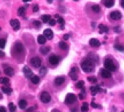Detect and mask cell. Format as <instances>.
<instances>
[{
    "instance_id": "bcb514c9",
    "label": "cell",
    "mask_w": 124,
    "mask_h": 112,
    "mask_svg": "<svg viewBox=\"0 0 124 112\" xmlns=\"http://www.w3.org/2000/svg\"><path fill=\"white\" fill-rule=\"evenodd\" d=\"M78 97H79V98H80V100H83V98H84V95L81 93V94H79L78 95Z\"/></svg>"
},
{
    "instance_id": "484cf974",
    "label": "cell",
    "mask_w": 124,
    "mask_h": 112,
    "mask_svg": "<svg viewBox=\"0 0 124 112\" xmlns=\"http://www.w3.org/2000/svg\"><path fill=\"white\" fill-rule=\"evenodd\" d=\"M40 77L38 76H34L31 79V81L33 84H37L40 82Z\"/></svg>"
},
{
    "instance_id": "3957f363",
    "label": "cell",
    "mask_w": 124,
    "mask_h": 112,
    "mask_svg": "<svg viewBox=\"0 0 124 112\" xmlns=\"http://www.w3.org/2000/svg\"><path fill=\"white\" fill-rule=\"evenodd\" d=\"M75 100H76V95L72 93H69L66 95L64 102L66 104L69 105V104H72L74 102H75Z\"/></svg>"
},
{
    "instance_id": "7dc6e473",
    "label": "cell",
    "mask_w": 124,
    "mask_h": 112,
    "mask_svg": "<svg viewBox=\"0 0 124 112\" xmlns=\"http://www.w3.org/2000/svg\"><path fill=\"white\" fill-rule=\"evenodd\" d=\"M120 5L122 7L124 8V0H120Z\"/></svg>"
},
{
    "instance_id": "5b68a950",
    "label": "cell",
    "mask_w": 124,
    "mask_h": 112,
    "mask_svg": "<svg viewBox=\"0 0 124 112\" xmlns=\"http://www.w3.org/2000/svg\"><path fill=\"white\" fill-rule=\"evenodd\" d=\"M41 63H42L41 59L38 57H34L30 60V63L35 68H39L41 65Z\"/></svg>"
},
{
    "instance_id": "4dcf8cb0",
    "label": "cell",
    "mask_w": 124,
    "mask_h": 112,
    "mask_svg": "<svg viewBox=\"0 0 124 112\" xmlns=\"http://www.w3.org/2000/svg\"><path fill=\"white\" fill-rule=\"evenodd\" d=\"M10 82L8 78L6 77H1L0 78V84H7Z\"/></svg>"
},
{
    "instance_id": "7402d4cb",
    "label": "cell",
    "mask_w": 124,
    "mask_h": 112,
    "mask_svg": "<svg viewBox=\"0 0 124 112\" xmlns=\"http://www.w3.org/2000/svg\"><path fill=\"white\" fill-rule=\"evenodd\" d=\"M37 42L40 44H45L46 43V37L45 36L40 35L37 37Z\"/></svg>"
},
{
    "instance_id": "db71d44e",
    "label": "cell",
    "mask_w": 124,
    "mask_h": 112,
    "mask_svg": "<svg viewBox=\"0 0 124 112\" xmlns=\"http://www.w3.org/2000/svg\"><path fill=\"white\" fill-rule=\"evenodd\" d=\"M1 29H2V28H1V27H0V31H1Z\"/></svg>"
},
{
    "instance_id": "ba28073f",
    "label": "cell",
    "mask_w": 124,
    "mask_h": 112,
    "mask_svg": "<svg viewBox=\"0 0 124 112\" xmlns=\"http://www.w3.org/2000/svg\"><path fill=\"white\" fill-rule=\"evenodd\" d=\"M10 25L12 26V27L13 28L14 31H18L20 28V22L18 19H14V20H11L10 22Z\"/></svg>"
},
{
    "instance_id": "f907efd6",
    "label": "cell",
    "mask_w": 124,
    "mask_h": 112,
    "mask_svg": "<svg viewBox=\"0 0 124 112\" xmlns=\"http://www.w3.org/2000/svg\"><path fill=\"white\" fill-rule=\"evenodd\" d=\"M55 18H58V19H59V18H60V16H59V15H57V14H56V15H55Z\"/></svg>"
},
{
    "instance_id": "681fc988",
    "label": "cell",
    "mask_w": 124,
    "mask_h": 112,
    "mask_svg": "<svg viewBox=\"0 0 124 112\" xmlns=\"http://www.w3.org/2000/svg\"><path fill=\"white\" fill-rule=\"evenodd\" d=\"M24 2H31V0H23Z\"/></svg>"
},
{
    "instance_id": "cb8c5ba5",
    "label": "cell",
    "mask_w": 124,
    "mask_h": 112,
    "mask_svg": "<svg viewBox=\"0 0 124 112\" xmlns=\"http://www.w3.org/2000/svg\"><path fill=\"white\" fill-rule=\"evenodd\" d=\"M2 90L5 94L7 95H10L11 93L13 92V89L12 88H10V87H2Z\"/></svg>"
},
{
    "instance_id": "83f0119b",
    "label": "cell",
    "mask_w": 124,
    "mask_h": 112,
    "mask_svg": "<svg viewBox=\"0 0 124 112\" xmlns=\"http://www.w3.org/2000/svg\"><path fill=\"white\" fill-rule=\"evenodd\" d=\"M91 10L93 11V12L96 13H99L100 12V10H101V8L99 5H93L91 7Z\"/></svg>"
},
{
    "instance_id": "e0dca14e",
    "label": "cell",
    "mask_w": 124,
    "mask_h": 112,
    "mask_svg": "<svg viewBox=\"0 0 124 112\" xmlns=\"http://www.w3.org/2000/svg\"><path fill=\"white\" fill-rule=\"evenodd\" d=\"M99 33H108L109 31V28L107 26H104L103 24H100L99 26Z\"/></svg>"
},
{
    "instance_id": "e575fe53",
    "label": "cell",
    "mask_w": 124,
    "mask_h": 112,
    "mask_svg": "<svg viewBox=\"0 0 124 112\" xmlns=\"http://www.w3.org/2000/svg\"><path fill=\"white\" fill-rule=\"evenodd\" d=\"M57 22H58V23H59L61 26V29H64V24H65V21H64V18H59L58 19Z\"/></svg>"
},
{
    "instance_id": "d6986e66",
    "label": "cell",
    "mask_w": 124,
    "mask_h": 112,
    "mask_svg": "<svg viewBox=\"0 0 124 112\" xmlns=\"http://www.w3.org/2000/svg\"><path fill=\"white\" fill-rule=\"evenodd\" d=\"M40 53L42 54L43 55H46L50 52V47H45V46H43V47H40Z\"/></svg>"
},
{
    "instance_id": "7c38bea8",
    "label": "cell",
    "mask_w": 124,
    "mask_h": 112,
    "mask_svg": "<svg viewBox=\"0 0 124 112\" xmlns=\"http://www.w3.org/2000/svg\"><path fill=\"white\" fill-rule=\"evenodd\" d=\"M43 34H44L45 37H46V39H48L49 40H50L53 38V32L52 31L51 29L48 28L46 30H45L44 32H43Z\"/></svg>"
},
{
    "instance_id": "816d5d0a",
    "label": "cell",
    "mask_w": 124,
    "mask_h": 112,
    "mask_svg": "<svg viewBox=\"0 0 124 112\" xmlns=\"http://www.w3.org/2000/svg\"><path fill=\"white\" fill-rule=\"evenodd\" d=\"M95 26H96V23L93 22V23H92V26H93V27H95Z\"/></svg>"
},
{
    "instance_id": "9c48e42d",
    "label": "cell",
    "mask_w": 124,
    "mask_h": 112,
    "mask_svg": "<svg viewBox=\"0 0 124 112\" xmlns=\"http://www.w3.org/2000/svg\"><path fill=\"white\" fill-rule=\"evenodd\" d=\"M110 17L114 20H119L122 18V14L118 11H114V12L110 13Z\"/></svg>"
},
{
    "instance_id": "d4e9b609",
    "label": "cell",
    "mask_w": 124,
    "mask_h": 112,
    "mask_svg": "<svg viewBox=\"0 0 124 112\" xmlns=\"http://www.w3.org/2000/svg\"><path fill=\"white\" fill-rule=\"evenodd\" d=\"M18 106H19L20 108L24 109L26 107V106H27V103H26V101L25 100H20L19 103H18Z\"/></svg>"
},
{
    "instance_id": "52a82bcc",
    "label": "cell",
    "mask_w": 124,
    "mask_h": 112,
    "mask_svg": "<svg viewBox=\"0 0 124 112\" xmlns=\"http://www.w3.org/2000/svg\"><path fill=\"white\" fill-rule=\"evenodd\" d=\"M77 67H72V68L71 69V71L69 73V76L71 77V79L74 81L77 80V78H78V76L77 74Z\"/></svg>"
},
{
    "instance_id": "6f0895ef",
    "label": "cell",
    "mask_w": 124,
    "mask_h": 112,
    "mask_svg": "<svg viewBox=\"0 0 124 112\" xmlns=\"http://www.w3.org/2000/svg\"><path fill=\"white\" fill-rule=\"evenodd\" d=\"M55 112H59V111H55Z\"/></svg>"
},
{
    "instance_id": "f5cc1de1",
    "label": "cell",
    "mask_w": 124,
    "mask_h": 112,
    "mask_svg": "<svg viewBox=\"0 0 124 112\" xmlns=\"http://www.w3.org/2000/svg\"><path fill=\"white\" fill-rule=\"evenodd\" d=\"M52 1H53V0H48L49 3H51V2H52Z\"/></svg>"
},
{
    "instance_id": "11a10c76",
    "label": "cell",
    "mask_w": 124,
    "mask_h": 112,
    "mask_svg": "<svg viewBox=\"0 0 124 112\" xmlns=\"http://www.w3.org/2000/svg\"><path fill=\"white\" fill-rule=\"evenodd\" d=\"M74 1H78V0H74Z\"/></svg>"
},
{
    "instance_id": "ac0fdd59",
    "label": "cell",
    "mask_w": 124,
    "mask_h": 112,
    "mask_svg": "<svg viewBox=\"0 0 124 112\" xmlns=\"http://www.w3.org/2000/svg\"><path fill=\"white\" fill-rule=\"evenodd\" d=\"M104 5L107 8H110L112 7H113L115 5V1L114 0H104Z\"/></svg>"
},
{
    "instance_id": "ee69618b",
    "label": "cell",
    "mask_w": 124,
    "mask_h": 112,
    "mask_svg": "<svg viewBox=\"0 0 124 112\" xmlns=\"http://www.w3.org/2000/svg\"><path fill=\"white\" fill-rule=\"evenodd\" d=\"M0 112H6V109L3 106H0Z\"/></svg>"
},
{
    "instance_id": "c3c4849f",
    "label": "cell",
    "mask_w": 124,
    "mask_h": 112,
    "mask_svg": "<svg viewBox=\"0 0 124 112\" xmlns=\"http://www.w3.org/2000/svg\"><path fill=\"white\" fill-rule=\"evenodd\" d=\"M5 52H2V51H1L0 50V57H3V56H5Z\"/></svg>"
},
{
    "instance_id": "f35d334b",
    "label": "cell",
    "mask_w": 124,
    "mask_h": 112,
    "mask_svg": "<svg viewBox=\"0 0 124 112\" xmlns=\"http://www.w3.org/2000/svg\"><path fill=\"white\" fill-rule=\"evenodd\" d=\"M55 23H56V21H55L54 19H51V20L49 21V25H50V26H54L55 25Z\"/></svg>"
},
{
    "instance_id": "603a6c76",
    "label": "cell",
    "mask_w": 124,
    "mask_h": 112,
    "mask_svg": "<svg viewBox=\"0 0 124 112\" xmlns=\"http://www.w3.org/2000/svg\"><path fill=\"white\" fill-rule=\"evenodd\" d=\"M59 47H60L62 50H66L67 49H68V47H69L68 44L66 43L65 42H59Z\"/></svg>"
},
{
    "instance_id": "9a60e30c",
    "label": "cell",
    "mask_w": 124,
    "mask_h": 112,
    "mask_svg": "<svg viewBox=\"0 0 124 112\" xmlns=\"http://www.w3.org/2000/svg\"><path fill=\"white\" fill-rule=\"evenodd\" d=\"M15 51L18 52V53H20L22 52H24V46H23V44H22L21 43H16L15 44Z\"/></svg>"
},
{
    "instance_id": "4fadbf2b",
    "label": "cell",
    "mask_w": 124,
    "mask_h": 112,
    "mask_svg": "<svg viewBox=\"0 0 124 112\" xmlns=\"http://www.w3.org/2000/svg\"><path fill=\"white\" fill-rule=\"evenodd\" d=\"M90 89H91V95H92L93 96H94V95H96V93L102 91V89H101V88L99 87V85H96V86H95V87H90Z\"/></svg>"
},
{
    "instance_id": "7bdbcfd3",
    "label": "cell",
    "mask_w": 124,
    "mask_h": 112,
    "mask_svg": "<svg viewBox=\"0 0 124 112\" xmlns=\"http://www.w3.org/2000/svg\"><path fill=\"white\" fill-rule=\"evenodd\" d=\"M91 106H92V108H99V106L96 104V103H95L94 102H91Z\"/></svg>"
},
{
    "instance_id": "60d3db41",
    "label": "cell",
    "mask_w": 124,
    "mask_h": 112,
    "mask_svg": "<svg viewBox=\"0 0 124 112\" xmlns=\"http://www.w3.org/2000/svg\"><path fill=\"white\" fill-rule=\"evenodd\" d=\"M38 11H39V6L37 5H35L33 7V12L37 13V12H38Z\"/></svg>"
},
{
    "instance_id": "f546056e",
    "label": "cell",
    "mask_w": 124,
    "mask_h": 112,
    "mask_svg": "<svg viewBox=\"0 0 124 112\" xmlns=\"http://www.w3.org/2000/svg\"><path fill=\"white\" fill-rule=\"evenodd\" d=\"M88 111V103L85 102L83 103V106L81 107V111L82 112H87Z\"/></svg>"
},
{
    "instance_id": "ffe728a7",
    "label": "cell",
    "mask_w": 124,
    "mask_h": 112,
    "mask_svg": "<svg viewBox=\"0 0 124 112\" xmlns=\"http://www.w3.org/2000/svg\"><path fill=\"white\" fill-rule=\"evenodd\" d=\"M5 74L7 76H12L14 74V70L13 68H11V67H7V68L5 69Z\"/></svg>"
},
{
    "instance_id": "836d02e7",
    "label": "cell",
    "mask_w": 124,
    "mask_h": 112,
    "mask_svg": "<svg viewBox=\"0 0 124 112\" xmlns=\"http://www.w3.org/2000/svg\"><path fill=\"white\" fill-rule=\"evenodd\" d=\"M84 84H85V82L83 81H79L76 84V87L78 89H82V88H83Z\"/></svg>"
},
{
    "instance_id": "4316f807",
    "label": "cell",
    "mask_w": 124,
    "mask_h": 112,
    "mask_svg": "<svg viewBox=\"0 0 124 112\" xmlns=\"http://www.w3.org/2000/svg\"><path fill=\"white\" fill-rule=\"evenodd\" d=\"M25 8L24 7H19L18 10V15L19 16H24L25 14Z\"/></svg>"
},
{
    "instance_id": "2e32d148",
    "label": "cell",
    "mask_w": 124,
    "mask_h": 112,
    "mask_svg": "<svg viewBox=\"0 0 124 112\" xmlns=\"http://www.w3.org/2000/svg\"><path fill=\"white\" fill-rule=\"evenodd\" d=\"M65 81V78L63 77V76H59V77H57L56 79H55L54 82H55V84L56 86H60Z\"/></svg>"
},
{
    "instance_id": "30bf717a",
    "label": "cell",
    "mask_w": 124,
    "mask_h": 112,
    "mask_svg": "<svg viewBox=\"0 0 124 112\" xmlns=\"http://www.w3.org/2000/svg\"><path fill=\"white\" fill-rule=\"evenodd\" d=\"M100 74H101V76L102 78H104V79H108V78H110L112 76L111 72L104 69H101L100 70Z\"/></svg>"
},
{
    "instance_id": "d590c367",
    "label": "cell",
    "mask_w": 124,
    "mask_h": 112,
    "mask_svg": "<svg viewBox=\"0 0 124 112\" xmlns=\"http://www.w3.org/2000/svg\"><path fill=\"white\" fill-rule=\"evenodd\" d=\"M6 40L5 39H0V48L4 49L5 47Z\"/></svg>"
},
{
    "instance_id": "8fae6325",
    "label": "cell",
    "mask_w": 124,
    "mask_h": 112,
    "mask_svg": "<svg viewBox=\"0 0 124 112\" xmlns=\"http://www.w3.org/2000/svg\"><path fill=\"white\" fill-rule=\"evenodd\" d=\"M59 62V57L55 55H52L49 57V63L52 65H56Z\"/></svg>"
},
{
    "instance_id": "74e56055",
    "label": "cell",
    "mask_w": 124,
    "mask_h": 112,
    "mask_svg": "<svg viewBox=\"0 0 124 112\" xmlns=\"http://www.w3.org/2000/svg\"><path fill=\"white\" fill-rule=\"evenodd\" d=\"M33 24H34V26H35L39 28V27L41 26V22L39 21V20H35L33 22Z\"/></svg>"
},
{
    "instance_id": "1f68e13d",
    "label": "cell",
    "mask_w": 124,
    "mask_h": 112,
    "mask_svg": "<svg viewBox=\"0 0 124 112\" xmlns=\"http://www.w3.org/2000/svg\"><path fill=\"white\" fill-rule=\"evenodd\" d=\"M114 48L118 51H120V52H123L124 51V46L122 45V44H115L114 46Z\"/></svg>"
},
{
    "instance_id": "f1b7e54d",
    "label": "cell",
    "mask_w": 124,
    "mask_h": 112,
    "mask_svg": "<svg viewBox=\"0 0 124 112\" xmlns=\"http://www.w3.org/2000/svg\"><path fill=\"white\" fill-rule=\"evenodd\" d=\"M8 107H9V109H10V112H15V110H16V106L13 104V102H10L9 103Z\"/></svg>"
},
{
    "instance_id": "5bb4252c",
    "label": "cell",
    "mask_w": 124,
    "mask_h": 112,
    "mask_svg": "<svg viewBox=\"0 0 124 112\" xmlns=\"http://www.w3.org/2000/svg\"><path fill=\"white\" fill-rule=\"evenodd\" d=\"M89 44L91 45V47H98L100 46V42L97 39H94V38H92L90 39L89 41Z\"/></svg>"
},
{
    "instance_id": "ab89813d",
    "label": "cell",
    "mask_w": 124,
    "mask_h": 112,
    "mask_svg": "<svg viewBox=\"0 0 124 112\" xmlns=\"http://www.w3.org/2000/svg\"><path fill=\"white\" fill-rule=\"evenodd\" d=\"M113 31H114L115 33H120V32L121 31V28H120V26H115V27H114Z\"/></svg>"
},
{
    "instance_id": "9f6ffc18",
    "label": "cell",
    "mask_w": 124,
    "mask_h": 112,
    "mask_svg": "<svg viewBox=\"0 0 124 112\" xmlns=\"http://www.w3.org/2000/svg\"><path fill=\"white\" fill-rule=\"evenodd\" d=\"M121 112H124V111H121Z\"/></svg>"
},
{
    "instance_id": "7a4b0ae2",
    "label": "cell",
    "mask_w": 124,
    "mask_h": 112,
    "mask_svg": "<svg viewBox=\"0 0 124 112\" xmlns=\"http://www.w3.org/2000/svg\"><path fill=\"white\" fill-rule=\"evenodd\" d=\"M104 68L109 71H115L116 70V65L113 63V61L110 58H106L104 62Z\"/></svg>"
},
{
    "instance_id": "d6a6232c",
    "label": "cell",
    "mask_w": 124,
    "mask_h": 112,
    "mask_svg": "<svg viewBox=\"0 0 124 112\" xmlns=\"http://www.w3.org/2000/svg\"><path fill=\"white\" fill-rule=\"evenodd\" d=\"M47 71H48L47 69L45 66H43V67H42V68L40 69V74L41 76H45L47 74Z\"/></svg>"
},
{
    "instance_id": "44dd1931",
    "label": "cell",
    "mask_w": 124,
    "mask_h": 112,
    "mask_svg": "<svg viewBox=\"0 0 124 112\" xmlns=\"http://www.w3.org/2000/svg\"><path fill=\"white\" fill-rule=\"evenodd\" d=\"M51 16L50 15H43L41 16V18H42V20L44 23H49V21L51 20L50 19Z\"/></svg>"
},
{
    "instance_id": "6da1fadb",
    "label": "cell",
    "mask_w": 124,
    "mask_h": 112,
    "mask_svg": "<svg viewBox=\"0 0 124 112\" xmlns=\"http://www.w3.org/2000/svg\"><path fill=\"white\" fill-rule=\"evenodd\" d=\"M94 63L90 59L84 60L81 63V68L83 71L85 73L91 72L94 69Z\"/></svg>"
},
{
    "instance_id": "8d00e7d4",
    "label": "cell",
    "mask_w": 124,
    "mask_h": 112,
    "mask_svg": "<svg viewBox=\"0 0 124 112\" xmlns=\"http://www.w3.org/2000/svg\"><path fill=\"white\" fill-rule=\"evenodd\" d=\"M87 79H88L89 82H93V83L97 82V79H96V77H94V76H90V77H88V78H87Z\"/></svg>"
},
{
    "instance_id": "8992f818",
    "label": "cell",
    "mask_w": 124,
    "mask_h": 112,
    "mask_svg": "<svg viewBox=\"0 0 124 112\" xmlns=\"http://www.w3.org/2000/svg\"><path fill=\"white\" fill-rule=\"evenodd\" d=\"M23 71H24V74L25 76L27 78V79H31V78L34 76V74H33L32 71L29 68L27 65H25L24 67Z\"/></svg>"
},
{
    "instance_id": "b9f144b4",
    "label": "cell",
    "mask_w": 124,
    "mask_h": 112,
    "mask_svg": "<svg viewBox=\"0 0 124 112\" xmlns=\"http://www.w3.org/2000/svg\"><path fill=\"white\" fill-rule=\"evenodd\" d=\"M69 38V33H66V34H64V37H63V39L64 40H68Z\"/></svg>"
},
{
    "instance_id": "277c9868",
    "label": "cell",
    "mask_w": 124,
    "mask_h": 112,
    "mask_svg": "<svg viewBox=\"0 0 124 112\" xmlns=\"http://www.w3.org/2000/svg\"><path fill=\"white\" fill-rule=\"evenodd\" d=\"M40 100L42 103H49L50 101L51 97L48 92H43V93H42V94L40 95Z\"/></svg>"
},
{
    "instance_id": "f6af8a7d",
    "label": "cell",
    "mask_w": 124,
    "mask_h": 112,
    "mask_svg": "<svg viewBox=\"0 0 124 112\" xmlns=\"http://www.w3.org/2000/svg\"><path fill=\"white\" fill-rule=\"evenodd\" d=\"M34 109H35V108H34V107H30V108H29L26 110V111H27V112H32V111H34Z\"/></svg>"
}]
</instances>
